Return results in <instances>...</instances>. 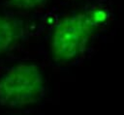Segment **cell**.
I'll return each mask as SVG.
<instances>
[{"instance_id": "1", "label": "cell", "mask_w": 124, "mask_h": 115, "mask_svg": "<svg viewBox=\"0 0 124 115\" xmlns=\"http://www.w3.org/2000/svg\"><path fill=\"white\" fill-rule=\"evenodd\" d=\"M106 18V12L92 10L60 19L51 34L50 47L53 59L57 62H68L80 55L98 26Z\"/></svg>"}, {"instance_id": "2", "label": "cell", "mask_w": 124, "mask_h": 115, "mask_svg": "<svg viewBox=\"0 0 124 115\" xmlns=\"http://www.w3.org/2000/svg\"><path fill=\"white\" fill-rule=\"evenodd\" d=\"M45 90L40 69L29 63L18 64L0 78V104L24 107L36 103Z\"/></svg>"}, {"instance_id": "3", "label": "cell", "mask_w": 124, "mask_h": 115, "mask_svg": "<svg viewBox=\"0 0 124 115\" xmlns=\"http://www.w3.org/2000/svg\"><path fill=\"white\" fill-rule=\"evenodd\" d=\"M26 33L27 27L23 20L0 14V54L15 48Z\"/></svg>"}, {"instance_id": "4", "label": "cell", "mask_w": 124, "mask_h": 115, "mask_svg": "<svg viewBox=\"0 0 124 115\" xmlns=\"http://www.w3.org/2000/svg\"><path fill=\"white\" fill-rule=\"evenodd\" d=\"M46 1V0H8L11 6L22 10H31L40 7L44 5Z\"/></svg>"}]
</instances>
